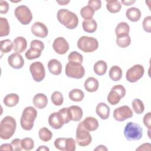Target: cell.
<instances>
[{"label": "cell", "mask_w": 151, "mask_h": 151, "mask_svg": "<svg viewBox=\"0 0 151 151\" xmlns=\"http://www.w3.org/2000/svg\"><path fill=\"white\" fill-rule=\"evenodd\" d=\"M58 21L67 28L73 29L78 24V18L77 15L67 9H60L57 14Z\"/></svg>", "instance_id": "6da1fadb"}, {"label": "cell", "mask_w": 151, "mask_h": 151, "mask_svg": "<svg viewBox=\"0 0 151 151\" xmlns=\"http://www.w3.org/2000/svg\"><path fill=\"white\" fill-rule=\"evenodd\" d=\"M17 127L15 119L10 116L4 117L0 124V137L4 140L10 139L14 134Z\"/></svg>", "instance_id": "7a4b0ae2"}, {"label": "cell", "mask_w": 151, "mask_h": 151, "mask_svg": "<svg viewBox=\"0 0 151 151\" xmlns=\"http://www.w3.org/2000/svg\"><path fill=\"white\" fill-rule=\"evenodd\" d=\"M37 116V110L32 107H25L22 113L20 119V124L25 130H31L34 126V122Z\"/></svg>", "instance_id": "3957f363"}, {"label": "cell", "mask_w": 151, "mask_h": 151, "mask_svg": "<svg viewBox=\"0 0 151 151\" xmlns=\"http://www.w3.org/2000/svg\"><path fill=\"white\" fill-rule=\"evenodd\" d=\"M143 129L134 122H128L124 129V135L129 141L138 140L142 137Z\"/></svg>", "instance_id": "277c9868"}, {"label": "cell", "mask_w": 151, "mask_h": 151, "mask_svg": "<svg viewBox=\"0 0 151 151\" xmlns=\"http://www.w3.org/2000/svg\"><path fill=\"white\" fill-rule=\"evenodd\" d=\"M77 47L84 52H92L98 48L99 42L94 37L82 36L77 41Z\"/></svg>", "instance_id": "5b68a950"}, {"label": "cell", "mask_w": 151, "mask_h": 151, "mask_svg": "<svg viewBox=\"0 0 151 151\" xmlns=\"http://www.w3.org/2000/svg\"><path fill=\"white\" fill-rule=\"evenodd\" d=\"M92 140L91 136L83 126V122L78 123L76 130V143L80 146L84 147L89 145Z\"/></svg>", "instance_id": "8992f818"}, {"label": "cell", "mask_w": 151, "mask_h": 151, "mask_svg": "<svg viewBox=\"0 0 151 151\" xmlns=\"http://www.w3.org/2000/svg\"><path fill=\"white\" fill-rule=\"evenodd\" d=\"M65 73L68 77L80 79L84 77L85 69L80 63L68 62L65 66Z\"/></svg>", "instance_id": "52a82bcc"}, {"label": "cell", "mask_w": 151, "mask_h": 151, "mask_svg": "<svg viewBox=\"0 0 151 151\" xmlns=\"http://www.w3.org/2000/svg\"><path fill=\"white\" fill-rule=\"evenodd\" d=\"M14 14L17 19L22 25L29 24L32 19V14L29 8L24 5L17 6L14 11Z\"/></svg>", "instance_id": "ba28073f"}, {"label": "cell", "mask_w": 151, "mask_h": 151, "mask_svg": "<svg viewBox=\"0 0 151 151\" xmlns=\"http://www.w3.org/2000/svg\"><path fill=\"white\" fill-rule=\"evenodd\" d=\"M126 94V89L121 84L113 86L109 94L107 95V101L111 105L118 104L121 99L124 97Z\"/></svg>", "instance_id": "9c48e42d"}, {"label": "cell", "mask_w": 151, "mask_h": 151, "mask_svg": "<svg viewBox=\"0 0 151 151\" xmlns=\"http://www.w3.org/2000/svg\"><path fill=\"white\" fill-rule=\"evenodd\" d=\"M145 73L143 65L135 64L127 70L126 74V78L130 83H135L140 79Z\"/></svg>", "instance_id": "30bf717a"}, {"label": "cell", "mask_w": 151, "mask_h": 151, "mask_svg": "<svg viewBox=\"0 0 151 151\" xmlns=\"http://www.w3.org/2000/svg\"><path fill=\"white\" fill-rule=\"evenodd\" d=\"M29 71L34 80L37 82L41 81L45 77V68L42 63L40 61L32 63L30 65Z\"/></svg>", "instance_id": "8fae6325"}, {"label": "cell", "mask_w": 151, "mask_h": 151, "mask_svg": "<svg viewBox=\"0 0 151 151\" xmlns=\"http://www.w3.org/2000/svg\"><path fill=\"white\" fill-rule=\"evenodd\" d=\"M133 116L132 110L126 105L116 108L113 111V117L118 122H123Z\"/></svg>", "instance_id": "7c38bea8"}, {"label": "cell", "mask_w": 151, "mask_h": 151, "mask_svg": "<svg viewBox=\"0 0 151 151\" xmlns=\"http://www.w3.org/2000/svg\"><path fill=\"white\" fill-rule=\"evenodd\" d=\"M52 48L57 54L63 55L68 51L70 47L68 42L64 38L59 37L54 40Z\"/></svg>", "instance_id": "4fadbf2b"}, {"label": "cell", "mask_w": 151, "mask_h": 151, "mask_svg": "<svg viewBox=\"0 0 151 151\" xmlns=\"http://www.w3.org/2000/svg\"><path fill=\"white\" fill-rule=\"evenodd\" d=\"M31 29L34 35L41 38H45L48 34L47 26L41 22H35L31 26Z\"/></svg>", "instance_id": "5bb4252c"}, {"label": "cell", "mask_w": 151, "mask_h": 151, "mask_svg": "<svg viewBox=\"0 0 151 151\" xmlns=\"http://www.w3.org/2000/svg\"><path fill=\"white\" fill-rule=\"evenodd\" d=\"M8 62L9 65L15 69H20L24 64V60L22 55L18 52L11 54L8 57Z\"/></svg>", "instance_id": "9a60e30c"}, {"label": "cell", "mask_w": 151, "mask_h": 151, "mask_svg": "<svg viewBox=\"0 0 151 151\" xmlns=\"http://www.w3.org/2000/svg\"><path fill=\"white\" fill-rule=\"evenodd\" d=\"M48 123L54 129H60L64 124L63 119L59 112H54L48 117Z\"/></svg>", "instance_id": "2e32d148"}, {"label": "cell", "mask_w": 151, "mask_h": 151, "mask_svg": "<svg viewBox=\"0 0 151 151\" xmlns=\"http://www.w3.org/2000/svg\"><path fill=\"white\" fill-rule=\"evenodd\" d=\"M27 42L23 37H18L15 38L13 42V49L18 53L23 52L27 48Z\"/></svg>", "instance_id": "e0dca14e"}, {"label": "cell", "mask_w": 151, "mask_h": 151, "mask_svg": "<svg viewBox=\"0 0 151 151\" xmlns=\"http://www.w3.org/2000/svg\"><path fill=\"white\" fill-rule=\"evenodd\" d=\"M34 105L39 109L45 108L48 103L47 97L43 93H38L35 94L32 99Z\"/></svg>", "instance_id": "ac0fdd59"}, {"label": "cell", "mask_w": 151, "mask_h": 151, "mask_svg": "<svg viewBox=\"0 0 151 151\" xmlns=\"http://www.w3.org/2000/svg\"><path fill=\"white\" fill-rule=\"evenodd\" d=\"M97 114L103 120H106L109 117L110 107L104 103H99L96 108Z\"/></svg>", "instance_id": "d6986e66"}, {"label": "cell", "mask_w": 151, "mask_h": 151, "mask_svg": "<svg viewBox=\"0 0 151 151\" xmlns=\"http://www.w3.org/2000/svg\"><path fill=\"white\" fill-rule=\"evenodd\" d=\"M49 71L53 75H59L62 71L61 63L56 59H51L48 63Z\"/></svg>", "instance_id": "ffe728a7"}, {"label": "cell", "mask_w": 151, "mask_h": 151, "mask_svg": "<svg viewBox=\"0 0 151 151\" xmlns=\"http://www.w3.org/2000/svg\"><path fill=\"white\" fill-rule=\"evenodd\" d=\"M71 120L78 122L83 117V112L81 108L78 106H71L68 107Z\"/></svg>", "instance_id": "44dd1931"}, {"label": "cell", "mask_w": 151, "mask_h": 151, "mask_svg": "<svg viewBox=\"0 0 151 151\" xmlns=\"http://www.w3.org/2000/svg\"><path fill=\"white\" fill-rule=\"evenodd\" d=\"M82 122L84 127L89 132L94 131L99 127L98 120L93 117H87Z\"/></svg>", "instance_id": "7402d4cb"}, {"label": "cell", "mask_w": 151, "mask_h": 151, "mask_svg": "<svg viewBox=\"0 0 151 151\" xmlns=\"http://www.w3.org/2000/svg\"><path fill=\"white\" fill-rule=\"evenodd\" d=\"M84 88L86 91L92 93L98 90L99 83L98 80L93 77H90L86 79L84 84Z\"/></svg>", "instance_id": "603a6c76"}, {"label": "cell", "mask_w": 151, "mask_h": 151, "mask_svg": "<svg viewBox=\"0 0 151 151\" xmlns=\"http://www.w3.org/2000/svg\"><path fill=\"white\" fill-rule=\"evenodd\" d=\"M126 16L129 21L136 22L140 19L141 12L139 8L132 7L126 10Z\"/></svg>", "instance_id": "cb8c5ba5"}, {"label": "cell", "mask_w": 151, "mask_h": 151, "mask_svg": "<svg viewBox=\"0 0 151 151\" xmlns=\"http://www.w3.org/2000/svg\"><path fill=\"white\" fill-rule=\"evenodd\" d=\"M130 31V27L126 22H121L117 24L115 29V33L117 37L127 35Z\"/></svg>", "instance_id": "d4e9b609"}, {"label": "cell", "mask_w": 151, "mask_h": 151, "mask_svg": "<svg viewBox=\"0 0 151 151\" xmlns=\"http://www.w3.org/2000/svg\"><path fill=\"white\" fill-rule=\"evenodd\" d=\"M19 100V97L18 94L15 93H11L5 96L3 101L6 106L12 107L15 106L18 103Z\"/></svg>", "instance_id": "484cf974"}, {"label": "cell", "mask_w": 151, "mask_h": 151, "mask_svg": "<svg viewBox=\"0 0 151 151\" xmlns=\"http://www.w3.org/2000/svg\"><path fill=\"white\" fill-rule=\"evenodd\" d=\"M83 30L88 33H93L97 29V24L96 21L93 19L84 20L82 23Z\"/></svg>", "instance_id": "4316f807"}, {"label": "cell", "mask_w": 151, "mask_h": 151, "mask_svg": "<svg viewBox=\"0 0 151 151\" xmlns=\"http://www.w3.org/2000/svg\"><path fill=\"white\" fill-rule=\"evenodd\" d=\"M107 69V65L103 60H99L97 61L93 67L94 73L98 76H103L106 74Z\"/></svg>", "instance_id": "83f0119b"}, {"label": "cell", "mask_w": 151, "mask_h": 151, "mask_svg": "<svg viewBox=\"0 0 151 151\" xmlns=\"http://www.w3.org/2000/svg\"><path fill=\"white\" fill-rule=\"evenodd\" d=\"M109 75L113 81H119L122 77V70L117 65L112 66L110 69Z\"/></svg>", "instance_id": "f1b7e54d"}, {"label": "cell", "mask_w": 151, "mask_h": 151, "mask_svg": "<svg viewBox=\"0 0 151 151\" xmlns=\"http://www.w3.org/2000/svg\"><path fill=\"white\" fill-rule=\"evenodd\" d=\"M68 97L72 101L79 102L82 101L84 99V94L82 90L78 88H74L69 92Z\"/></svg>", "instance_id": "f546056e"}, {"label": "cell", "mask_w": 151, "mask_h": 151, "mask_svg": "<svg viewBox=\"0 0 151 151\" xmlns=\"http://www.w3.org/2000/svg\"><path fill=\"white\" fill-rule=\"evenodd\" d=\"M107 9L110 13H117L122 8V5L118 1H106Z\"/></svg>", "instance_id": "4dcf8cb0"}, {"label": "cell", "mask_w": 151, "mask_h": 151, "mask_svg": "<svg viewBox=\"0 0 151 151\" xmlns=\"http://www.w3.org/2000/svg\"><path fill=\"white\" fill-rule=\"evenodd\" d=\"M9 25L6 18H0V37L7 36L9 34Z\"/></svg>", "instance_id": "1f68e13d"}, {"label": "cell", "mask_w": 151, "mask_h": 151, "mask_svg": "<svg viewBox=\"0 0 151 151\" xmlns=\"http://www.w3.org/2000/svg\"><path fill=\"white\" fill-rule=\"evenodd\" d=\"M38 136L42 141L48 142L51 139L52 133L48 128L44 127L40 129L38 132Z\"/></svg>", "instance_id": "d6a6232c"}, {"label": "cell", "mask_w": 151, "mask_h": 151, "mask_svg": "<svg viewBox=\"0 0 151 151\" xmlns=\"http://www.w3.org/2000/svg\"><path fill=\"white\" fill-rule=\"evenodd\" d=\"M132 108L134 111L137 114H140L143 113L145 110V106L142 100L139 99H134L132 102Z\"/></svg>", "instance_id": "836d02e7"}, {"label": "cell", "mask_w": 151, "mask_h": 151, "mask_svg": "<svg viewBox=\"0 0 151 151\" xmlns=\"http://www.w3.org/2000/svg\"><path fill=\"white\" fill-rule=\"evenodd\" d=\"M94 12L95 11L88 5L83 7L80 10V15L84 19V20L93 18Z\"/></svg>", "instance_id": "e575fe53"}, {"label": "cell", "mask_w": 151, "mask_h": 151, "mask_svg": "<svg viewBox=\"0 0 151 151\" xmlns=\"http://www.w3.org/2000/svg\"><path fill=\"white\" fill-rule=\"evenodd\" d=\"M42 51L35 48H30L25 52V57L28 60H31L39 58L41 55Z\"/></svg>", "instance_id": "d590c367"}, {"label": "cell", "mask_w": 151, "mask_h": 151, "mask_svg": "<svg viewBox=\"0 0 151 151\" xmlns=\"http://www.w3.org/2000/svg\"><path fill=\"white\" fill-rule=\"evenodd\" d=\"M130 43L131 38L129 35L117 37L116 38V44L120 48L127 47Z\"/></svg>", "instance_id": "8d00e7d4"}, {"label": "cell", "mask_w": 151, "mask_h": 151, "mask_svg": "<svg viewBox=\"0 0 151 151\" xmlns=\"http://www.w3.org/2000/svg\"><path fill=\"white\" fill-rule=\"evenodd\" d=\"M13 48V43L9 39H6L1 41L0 49L3 53H8Z\"/></svg>", "instance_id": "74e56055"}, {"label": "cell", "mask_w": 151, "mask_h": 151, "mask_svg": "<svg viewBox=\"0 0 151 151\" xmlns=\"http://www.w3.org/2000/svg\"><path fill=\"white\" fill-rule=\"evenodd\" d=\"M51 99L52 103L54 105L58 106L62 105L64 101V98L62 93L58 91H55L52 94L51 96Z\"/></svg>", "instance_id": "f35d334b"}, {"label": "cell", "mask_w": 151, "mask_h": 151, "mask_svg": "<svg viewBox=\"0 0 151 151\" xmlns=\"http://www.w3.org/2000/svg\"><path fill=\"white\" fill-rule=\"evenodd\" d=\"M68 62L73 63H78L80 64L83 63V55L78 52L77 51H72L71 52L68 56Z\"/></svg>", "instance_id": "ab89813d"}, {"label": "cell", "mask_w": 151, "mask_h": 151, "mask_svg": "<svg viewBox=\"0 0 151 151\" xmlns=\"http://www.w3.org/2000/svg\"><path fill=\"white\" fill-rule=\"evenodd\" d=\"M21 146L25 150H31L34 147V142L31 138H24L21 140Z\"/></svg>", "instance_id": "60d3db41"}, {"label": "cell", "mask_w": 151, "mask_h": 151, "mask_svg": "<svg viewBox=\"0 0 151 151\" xmlns=\"http://www.w3.org/2000/svg\"><path fill=\"white\" fill-rule=\"evenodd\" d=\"M54 146L55 148L60 150H66L67 147V138L59 137L55 140Z\"/></svg>", "instance_id": "b9f144b4"}, {"label": "cell", "mask_w": 151, "mask_h": 151, "mask_svg": "<svg viewBox=\"0 0 151 151\" xmlns=\"http://www.w3.org/2000/svg\"><path fill=\"white\" fill-rule=\"evenodd\" d=\"M59 113L61 116L64 124H67L71 121L68 107H64L58 111Z\"/></svg>", "instance_id": "7bdbcfd3"}, {"label": "cell", "mask_w": 151, "mask_h": 151, "mask_svg": "<svg viewBox=\"0 0 151 151\" xmlns=\"http://www.w3.org/2000/svg\"><path fill=\"white\" fill-rule=\"evenodd\" d=\"M142 26L143 29L148 32L150 33L151 32V17L147 16L146 17L142 22Z\"/></svg>", "instance_id": "ee69618b"}, {"label": "cell", "mask_w": 151, "mask_h": 151, "mask_svg": "<svg viewBox=\"0 0 151 151\" xmlns=\"http://www.w3.org/2000/svg\"><path fill=\"white\" fill-rule=\"evenodd\" d=\"M11 144L13 147V150L21 151L22 149L21 146V140L20 139H14L12 140Z\"/></svg>", "instance_id": "f6af8a7d"}, {"label": "cell", "mask_w": 151, "mask_h": 151, "mask_svg": "<svg viewBox=\"0 0 151 151\" xmlns=\"http://www.w3.org/2000/svg\"><path fill=\"white\" fill-rule=\"evenodd\" d=\"M88 5L94 11H97L101 7V2L100 0H90L88 2Z\"/></svg>", "instance_id": "bcb514c9"}, {"label": "cell", "mask_w": 151, "mask_h": 151, "mask_svg": "<svg viewBox=\"0 0 151 151\" xmlns=\"http://www.w3.org/2000/svg\"><path fill=\"white\" fill-rule=\"evenodd\" d=\"M30 48H35L40 50L41 51H42L44 48V44L42 41L40 40H34L31 42Z\"/></svg>", "instance_id": "7dc6e473"}, {"label": "cell", "mask_w": 151, "mask_h": 151, "mask_svg": "<svg viewBox=\"0 0 151 151\" xmlns=\"http://www.w3.org/2000/svg\"><path fill=\"white\" fill-rule=\"evenodd\" d=\"M76 150V142L71 137L67 138V147L66 150L74 151Z\"/></svg>", "instance_id": "c3c4849f"}, {"label": "cell", "mask_w": 151, "mask_h": 151, "mask_svg": "<svg viewBox=\"0 0 151 151\" xmlns=\"http://www.w3.org/2000/svg\"><path fill=\"white\" fill-rule=\"evenodd\" d=\"M9 9V4L8 3L3 0L0 1V13L3 14H6Z\"/></svg>", "instance_id": "681fc988"}, {"label": "cell", "mask_w": 151, "mask_h": 151, "mask_svg": "<svg viewBox=\"0 0 151 151\" xmlns=\"http://www.w3.org/2000/svg\"><path fill=\"white\" fill-rule=\"evenodd\" d=\"M143 123L145 126L149 129L150 130V124H151V113H147L143 117Z\"/></svg>", "instance_id": "f907efd6"}, {"label": "cell", "mask_w": 151, "mask_h": 151, "mask_svg": "<svg viewBox=\"0 0 151 151\" xmlns=\"http://www.w3.org/2000/svg\"><path fill=\"white\" fill-rule=\"evenodd\" d=\"M151 145L149 143H143L138 148H137L136 150H150Z\"/></svg>", "instance_id": "816d5d0a"}, {"label": "cell", "mask_w": 151, "mask_h": 151, "mask_svg": "<svg viewBox=\"0 0 151 151\" xmlns=\"http://www.w3.org/2000/svg\"><path fill=\"white\" fill-rule=\"evenodd\" d=\"M0 149L1 150H11V151L13 150V147L11 144H9V143L2 144L1 146Z\"/></svg>", "instance_id": "f5cc1de1"}, {"label": "cell", "mask_w": 151, "mask_h": 151, "mask_svg": "<svg viewBox=\"0 0 151 151\" xmlns=\"http://www.w3.org/2000/svg\"><path fill=\"white\" fill-rule=\"evenodd\" d=\"M122 3L125 5V6H130L132 4H133L136 1L135 0H129V1H124V0H122L121 1Z\"/></svg>", "instance_id": "db71d44e"}, {"label": "cell", "mask_w": 151, "mask_h": 151, "mask_svg": "<svg viewBox=\"0 0 151 151\" xmlns=\"http://www.w3.org/2000/svg\"><path fill=\"white\" fill-rule=\"evenodd\" d=\"M94 150H99V151L106 150V151H107V148L104 145H99L96 148H95L94 149Z\"/></svg>", "instance_id": "11a10c76"}, {"label": "cell", "mask_w": 151, "mask_h": 151, "mask_svg": "<svg viewBox=\"0 0 151 151\" xmlns=\"http://www.w3.org/2000/svg\"><path fill=\"white\" fill-rule=\"evenodd\" d=\"M49 148L45 146H40L37 149V150H40V151H49Z\"/></svg>", "instance_id": "9f6ffc18"}, {"label": "cell", "mask_w": 151, "mask_h": 151, "mask_svg": "<svg viewBox=\"0 0 151 151\" xmlns=\"http://www.w3.org/2000/svg\"><path fill=\"white\" fill-rule=\"evenodd\" d=\"M57 3L60 4L61 5H65L69 3V1H57Z\"/></svg>", "instance_id": "6f0895ef"}]
</instances>
